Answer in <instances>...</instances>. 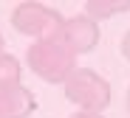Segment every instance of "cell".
Returning a JSON list of instances; mask_svg holds the SVG:
<instances>
[{"mask_svg":"<svg viewBox=\"0 0 130 118\" xmlns=\"http://www.w3.org/2000/svg\"><path fill=\"white\" fill-rule=\"evenodd\" d=\"M26 65L37 79L48 82V84H65L71 79V73L79 67V56L54 34V37L37 39L28 45Z\"/></svg>","mask_w":130,"mask_h":118,"instance_id":"6da1fadb","label":"cell"},{"mask_svg":"<svg viewBox=\"0 0 130 118\" xmlns=\"http://www.w3.org/2000/svg\"><path fill=\"white\" fill-rule=\"evenodd\" d=\"M62 93L79 112H105L110 107V84L93 67H76L62 84Z\"/></svg>","mask_w":130,"mask_h":118,"instance_id":"7a4b0ae2","label":"cell"},{"mask_svg":"<svg viewBox=\"0 0 130 118\" xmlns=\"http://www.w3.org/2000/svg\"><path fill=\"white\" fill-rule=\"evenodd\" d=\"M62 14L54 9V6H45V3H17L11 9V26L31 37L34 42L37 39H45V37H54L62 26Z\"/></svg>","mask_w":130,"mask_h":118,"instance_id":"3957f363","label":"cell"},{"mask_svg":"<svg viewBox=\"0 0 130 118\" xmlns=\"http://www.w3.org/2000/svg\"><path fill=\"white\" fill-rule=\"evenodd\" d=\"M57 37L68 45L76 56L91 54L99 45V22H93L91 17H85V14L65 17L62 26H59V31H57Z\"/></svg>","mask_w":130,"mask_h":118,"instance_id":"277c9868","label":"cell"},{"mask_svg":"<svg viewBox=\"0 0 130 118\" xmlns=\"http://www.w3.org/2000/svg\"><path fill=\"white\" fill-rule=\"evenodd\" d=\"M34 110H37V96L26 84L0 90V118H31Z\"/></svg>","mask_w":130,"mask_h":118,"instance_id":"5b68a950","label":"cell"},{"mask_svg":"<svg viewBox=\"0 0 130 118\" xmlns=\"http://www.w3.org/2000/svg\"><path fill=\"white\" fill-rule=\"evenodd\" d=\"M124 11H130V3H124V0H91V3H85V17H91L93 22L110 20Z\"/></svg>","mask_w":130,"mask_h":118,"instance_id":"8992f818","label":"cell"},{"mask_svg":"<svg viewBox=\"0 0 130 118\" xmlns=\"http://www.w3.org/2000/svg\"><path fill=\"white\" fill-rule=\"evenodd\" d=\"M17 84H23V65H20L17 56L3 51L0 54V90L17 87Z\"/></svg>","mask_w":130,"mask_h":118,"instance_id":"52a82bcc","label":"cell"},{"mask_svg":"<svg viewBox=\"0 0 130 118\" xmlns=\"http://www.w3.org/2000/svg\"><path fill=\"white\" fill-rule=\"evenodd\" d=\"M119 48H122V56H124V59L130 62V28H127V31L122 34V45H119Z\"/></svg>","mask_w":130,"mask_h":118,"instance_id":"ba28073f","label":"cell"},{"mask_svg":"<svg viewBox=\"0 0 130 118\" xmlns=\"http://www.w3.org/2000/svg\"><path fill=\"white\" fill-rule=\"evenodd\" d=\"M71 118H105V115H99V112H79V110H76Z\"/></svg>","mask_w":130,"mask_h":118,"instance_id":"9c48e42d","label":"cell"},{"mask_svg":"<svg viewBox=\"0 0 130 118\" xmlns=\"http://www.w3.org/2000/svg\"><path fill=\"white\" fill-rule=\"evenodd\" d=\"M124 107H127V112H130V87H127V99H124Z\"/></svg>","mask_w":130,"mask_h":118,"instance_id":"30bf717a","label":"cell"},{"mask_svg":"<svg viewBox=\"0 0 130 118\" xmlns=\"http://www.w3.org/2000/svg\"><path fill=\"white\" fill-rule=\"evenodd\" d=\"M0 54H3V34H0Z\"/></svg>","mask_w":130,"mask_h":118,"instance_id":"8fae6325","label":"cell"}]
</instances>
